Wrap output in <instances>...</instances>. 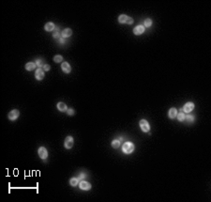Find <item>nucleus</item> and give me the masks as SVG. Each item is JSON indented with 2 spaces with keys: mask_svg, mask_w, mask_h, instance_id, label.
Returning <instances> with one entry per match:
<instances>
[{
  "mask_svg": "<svg viewBox=\"0 0 211 202\" xmlns=\"http://www.w3.org/2000/svg\"><path fill=\"white\" fill-rule=\"evenodd\" d=\"M72 34V30L70 28H65L61 33V36L63 38H69Z\"/></svg>",
  "mask_w": 211,
  "mask_h": 202,
  "instance_id": "f8f14e48",
  "label": "nucleus"
},
{
  "mask_svg": "<svg viewBox=\"0 0 211 202\" xmlns=\"http://www.w3.org/2000/svg\"><path fill=\"white\" fill-rule=\"evenodd\" d=\"M19 115H20L19 110H17V109H13V110H11L10 112L8 113V118H9L10 120H17V118H18Z\"/></svg>",
  "mask_w": 211,
  "mask_h": 202,
  "instance_id": "20e7f679",
  "label": "nucleus"
},
{
  "mask_svg": "<svg viewBox=\"0 0 211 202\" xmlns=\"http://www.w3.org/2000/svg\"><path fill=\"white\" fill-rule=\"evenodd\" d=\"M54 24L52 23V22H49V23H47L46 24H45V26H44V29L46 30V31H53L54 29Z\"/></svg>",
  "mask_w": 211,
  "mask_h": 202,
  "instance_id": "4468645a",
  "label": "nucleus"
},
{
  "mask_svg": "<svg viewBox=\"0 0 211 202\" xmlns=\"http://www.w3.org/2000/svg\"><path fill=\"white\" fill-rule=\"evenodd\" d=\"M68 115H69V116H72V115H74V110H73L72 108H69V110H68Z\"/></svg>",
  "mask_w": 211,
  "mask_h": 202,
  "instance_id": "393cba45",
  "label": "nucleus"
},
{
  "mask_svg": "<svg viewBox=\"0 0 211 202\" xmlns=\"http://www.w3.org/2000/svg\"><path fill=\"white\" fill-rule=\"evenodd\" d=\"M36 65H38V67H43L45 65V61L43 59H38L36 61Z\"/></svg>",
  "mask_w": 211,
  "mask_h": 202,
  "instance_id": "4be33fe9",
  "label": "nucleus"
},
{
  "mask_svg": "<svg viewBox=\"0 0 211 202\" xmlns=\"http://www.w3.org/2000/svg\"><path fill=\"white\" fill-rule=\"evenodd\" d=\"M112 147L115 148H117L120 147V141H119L118 139H115L114 140L113 142H112Z\"/></svg>",
  "mask_w": 211,
  "mask_h": 202,
  "instance_id": "a211bd4d",
  "label": "nucleus"
},
{
  "mask_svg": "<svg viewBox=\"0 0 211 202\" xmlns=\"http://www.w3.org/2000/svg\"><path fill=\"white\" fill-rule=\"evenodd\" d=\"M79 186L82 190H85L87 191L89 189H91V184L88 182H84V180H82L80 183H79Z\"/></svg>",
  "mask_w": 211,
  "mask_h": 202,
  "instance_id": "1a4fd4ad",
  "label": "nucleus"
},
{
  "mask_svg": "<svg viewBox=\"0 0 211 202\" xmlns=\"http://www.w3.org/2000/svg\"><path fill=\"white\" fill-rule=\"evenodd\" d=\"M57 109L59 110V111H61V112H66L67 111V105L64 104V102H58L57 104Z\"/></svg>",
  "mask_w": 211,
  "mask_h": 202,
  "instance_id": "2eb2a0df",
  "label": "nucleus"
},
{
  "mask_svg": "<svg viewBox=\"0 0 211 202\" xmlns=\"http://www.w3.org/2000/svg\"><path fill=\"white\" fill-rule=\"evenodd\" d=\"M185 120H187L188 122H192V121L194 120V117H193V116H186V117H185Z\"/></svg>",
  "mask_w": 211,
  "mask_h": 202,
  "instance_id": "5701e85b",
  "label": "nucleus"
},
{
  "mask_svg": "<svg viewBox=\"0 0 211 202\" xmlns=\"http://www.w3.org/2000/svg\"><path fill=\"white\" fill-rule=\"evenodd\" d=\"M193 109H194V104L192 102H189L187 104H185V105L183 106V110H184V112H186V113L192 112Z\"/></svg>",
  "mask_w": 211,
  "mask_h": 202,
  "instance_id": "0eeeda50",
  "label": "nucleus"
},
{
  "mask_svg": "<svg viewBox=\"0 0 211 202\" xmlns=\"http://www.w3.org/2000/svg\"><path fill=\"white\" fill-rule=\"evenodd\" d=\"M73 138L72 136H67L65 139V142H64V146H65L66 148H68V150H69V148H71L73 147Z\"/></svg>",
  "mask_w": 211,
  "mask_h": 202,
  "instance_id": "39448f33",
  "label": "nucleus"
},
{
  "mask_svg": "<svg viewBox=\"0 0 211 202\" xmlns=\"http://www.w3.org/2000/svg\"><path fill=\"white\" fill-rule=\"evenodd\" d=\"M177 110L175 107H173V108H171L170 110H169V113H168V116L170 118H177Z\"/></svg>",
  "mask_w": 211,
  "mask_h": 202,
  "instance_id": "ddd939ff",
  "label": "nucleus"
},
{
  "mask_svg": "<svg viewBox=\"0 0 211 202\" xmlns=\"http://www.w3.org/2000/svg\"><path fill=\"white\" fill-rule=\"evenodd\" d=\"M78 182H79V180H78V179H76V178H71L70 180H69V184H70L71 186H76L77 184H78Z\"/></svg>",
  "mask_w": 211,
  "mask_h": 202,
  "instance_id": "6ab92c4d",
  "label": "nucleus"
},
{
  "mask_svg": "<svg viewBox=\"0 0 211 202\" xmlns=\"http://www.w3.org/2000/svg\"><path fill=\"white\" fill-rule=\"evenodd\" d=\"M64 42H65V40H64L63 39H60V42L61 43H64Z\"/></svg>",
  "mask_w": 211,
  "mask_h": 202,
  "instance_id": "bb28decb",
  "label": "nucleus"
},
{
  "mask_svg": "<svg viewBox=\"0 0 211 202\" xmlns=\"http://www.w3.org/2000/svg\"><path fill=\"white\" fill-rule=\"evenodd\" d=\"M62 60H63V56H60V54H56V56H55L54 58V61L55 63L61 62Z\"/></svg>",
  "mask_w": 211,
  "mask_h": 202,
  "instance_id": "aec40b11",
  "label": "nucleus"
},
{
  "mask_svg": "<svg viewBox=\"0 0 211 202\" xmlns=\"http://www.w3.org/2000/svg\"><path fill=\"white\" fill-rule=\"evenodd\" d=\"M139 125H140V128L142 129L143 132H149L150 125L147 120H141L140 122H139Z\"/></svg>",
  "mask_w": 211,
  "mask_h": 202,
  "instance_id": "7ed1b4c3",
  "label": "nucleus"
},
{
  "mask_svg": "<svg viewBox=\"0 0 211 202\" xmlns=\"http://www.w3.org/2000/svg\"><path fill=\"white\" fill-rule=\"evenodd\" d=\"M38 156L41 158L42 160H45L47 159V157H48V152H47V150L44 147H40V148H38Z\"/></svg>",
  "mask_w": 211,
  "mask_h": 202,
  "instance_id": "423d86ee",
  "label": "nucleus"
},
{
  "mask_svg": "<svg viewBox=\"0 0 211 202\" xmlns=\"http://www.w3.org/2000/svg\"><path fill=\"white\" fill-rule=\"evenodd\" d=\"M61 69L65 74H69L71 70V67L68 62H63L61 65Z\"/></svg>",
  "mask_w": 211,
  "mask_h": 202,
  "instance_id": "9d476101",
  "label": "nucleus"
},
{
  "mask_svg": "<svg viewBox=\"0 0 211 202\" xmlns=\"http://www.w3.org/2000/svg\"><path fill=\"white\" fill-rule=\"evenodd\" d=\"M118 22L120 24H131L133 23V19L131 17H128L125 14H121V15L118 17Z\"/></svg>",
  "mask_w": 211,
  "mask_h": 202,
  "instance_id": "f03ea898",
  "label": "nucleus"
},
{
  "mask_svg": "<svg viewBox=\"0 0 211 202\" xmlns=\"http://www.w3.org/2000/svg\"><path fill=\"white\" fill-rule=\"evenodd\" d=\"M35 76L38 80H42L44 78V70L41 68H38V70L35 72Z\"/></svg>",
  "mask_w": 211,
  "mask_h": 202,
  "instance_id": "6e6552de",
  "label": "nucleus"
},
{
  "mask_svg": "<svg viewBox=\"0 0 211 202\" xmlns=\"http://www.w3.org/2000/svg\"><path fill=\"white\" fill-rule=\"evenodd\" d=\"M144 32H145V27L143 26H137L133 29V33H134L135 35H141Z\"/></svg>",
  "mask_w": 211,
  "mask_h": 202,
  "instance_id": "9b49d317",
  "label": "nucleus"
},
{
  "mask_svg": "<svg viewBox=\"0 0 211 202\" xmlns=\"http://www.w3.org/2000/svg\"><path fill=\"white\" fill-rule=\"evenodd\" d=\"M123 152L126 153V154H130L131 152L134 150V145L131 142H126V143L123 145L122 147Z\"/></svg>",
  "mask_w": 211,
  "mask_h": 202,
  "instance_id": "f257e3e1",
  "label": "nucleus"
},
{
  "mask_svg": "<svg viewBox=\"0 0 211 202\" xmlns=\"http://www.w3.org/2000/svg\"><path fill=\"white\" fill-rule=\"evenodd\" d=\"M185 114H184V112H179V113H177V120L179 121H183V120H185Z\"/></svg>",
  "mask_w": 211,
  "mask_h": 202,
  "instance_id": "f3484780",
  "label": "nucleus"
},
{
  "mask_svg": "<svg viewBox=\"0 0 211 202\" xmlns=\"http://www.w3.org/2000/svg\"><path fill=\"white\" fill-rule=\"evenodd\" d=\"M60 33H59V30H56V31L54 32V38H55V39H57V38H59L60 37Z\"/></svg>",
  "mask_w": 211,
  "mask_h": 202,
  "instance_id": "b1692460",
  "label": "nucleus"
},
{
  "mask_svg": "<svg viewBox=\"0 0 211 202\" xmlns=\"http://www.w3.org/2000/svg\"><path fill=\"white\" fill-rule=\"evenodd\" d=\"M50 69H51V67L49 66L48 64H45V65L43 66V70H46V72H48V70H50Z\"/></svg>",
  "mask_w": 211,
  "mask_h": 202,
  "instance_id": "a878e982",
  "label": "nucleus"
},
{
  "mask_svg": "<svg viewBox=\"0 0 211 202\" xmlns=\"http://www.w3.org/2000/svg\"><path fill=\"white\" fill-rule=\"evenodd\" d=\"M36 68V63L34 62H28L25 64V69L26 70H33Z\"/></svg>",
  "mask_w": 211,
  "mask_h": 202,
  "instance_id": "dca6fc26",
  "label": "nucleus"
},
{
  "mask_svg": "<svg viewBox=\"0 0 211 202\" xmlns=\"http://www.w3.org/2000/svg\"><path fill=\"white\" fill-rule=\"evenodd\" d=\"M145 26L146 27H150L151 26H152V20L149 19V18H147V19L145 20Z\"/></svg>",
  "mask_w": 211,
  "mask_h": 202,
  "instance_id": "412c9836",
  "label": "nucleus"
}]
</instances>
